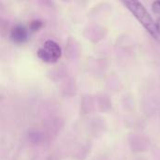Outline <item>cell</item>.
Returning a JSON list of instances; mask_svg holds the SVG:
<instances>
[{
  "instance_id": "obj_1",
  "label": "cell",
  "mask_w": 160,
  "mask_h": 160,
  "mask_svg": "<svg viewBox=\"0 0 160 160\" xmlns=\"http://www.w3.org/2000/svg\"><path fill=\"white\" fill-rule=\"evenodd\" d=\"M122 3L133 14V16L142 25V27L147 31V33L154 39L160 42V36L157 30L156 21H154L145 7L140 1L136 0H123Z\"/></svg>"
},
{
  "instance_id": "obj_2",
  "label": "cell",
  "mask_w": 160,
  "mask_h": 160,
  "mask_svg": "<svg viewBox=\"0 0 160 160\" xmlns=\"http://www.w3.org/2000/svg\"><path fill=\"white\" fill-rule=\"evenodd\" d=\"M62 54L60 46L53 40H47L38 51V56L46 63H55Z\"/></svg>"
},
{
  "instance_id": "obj_3",
  "label": "cell",
  "mask_w": 160,
  "mask_h": 160,
  "mask_svg": "<svg viewBox=\"0 0 160 160\" xmlns=\"http://www.w3.org/2000/svg\"><path fill=\"white\" fill-rule=\"evenodd\" d=\"M10 38L15 43H22L27 38V31L23 26L16 25L11 31Z\"/></svg>"
},
{
  "instance_id": "obj_4",
  "label": "cell",
  "mask_w": 160,
  "mask_h": 160,
  "mask_svg": "<svg viewBox=\"0 0 160 160\" xmlns=\"http://www.w3.org/2000/svg\"><path fill=\"white\" fill-rule=\"evenodd\" d=\"M43 26V23L41 21L39 20H34L30 22V25H29V28L32 32H38L41 27Z\"/></svg>"
},
{
  "instance_id": "obj_5",
  "label": "cell",
  "mask_w": 160,
  "mask_h": 160,
  "mask_svg": "<svg viewBox=\"0 0 160 160\" xmlns=\"http://www.w3.org/2000/svg\"><path fill=\"white\" fill-rule=\"evenodd\" d=\"M152 10L157 15V18L160 17V0L154 1L152 3Z\"/></svg>"
},
{
  "instance_id": "obj_6",
  "label": "cell",
  "mask_w": 160,
  "mask_h": 160,
  "mask_svg": "<svg viewBox=\"0 0 160 160\" xmlns=\"http://www.w3.org/2000/svg\"><path fill=\"white\" fill-rule=\"evenodd\" d=\"M156 26H157V30L160 36V17H158L156 20Z\"/></svg>"
}]
</instances>
